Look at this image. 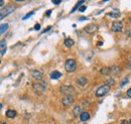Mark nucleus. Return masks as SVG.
Instances as JSON below:
<instances>
[{
    "mask_svg": "<svg viewBox=\"0 0 131 124\" xmlns=\"http://www.w3.org/2000/svg\"><path fill=\"white\" fill-rule=\"evenodd\" d=\"M15 9H16V6L13 5V4H9V5L5 6V7H3L0 10V20H2L3 18H5L7 15L11 14Z\"/></svg>",
    "mask_w": 131,
    "mask_h": 124,
    "instance_id": "nucleus-1",
    "label": "nucleus"
},
{
    "mask_svg": "<svg viewBox=\"0 0 131 124\" xmlns=\"http://www.w3.org/2000/svg\"><path fill=\"white\" fill-rule=\"evenodd\" d=\"M76 68H77V63H76L75 60H73V59H69V60L66 61L65 69L68 73H73V72H75Z\"/></svg>",
    "mask_w": 131,
    "mask_h": 124,
    "instance_id": "nucleus-2",
    "label": "nucleus"
},
{
    "mask_svg": "<svg viewBox=\"0 0 131 124\" xmlns=\"http://www.w3.org/2000/svg\"><path fill=\"white\" fill-rule=\"evenodd\" d=\"M110 90H111V86L104 84V85H102L101 87H99L98 90L96 91V96H97V97H103V96H105L106 94L108 93Z\"/></svg>",
    "mask_w": 131,
    "mask_h": 124,
    "instance_id": "nucleus-3",
    "label": "nucleus"
},
{
    "mask_svg": "<svg viewBox=\"0 0 131 124\" xmlns=\"http://www.w3.org/2000/svg\"><path fill=\"white\" fill-rule=\"evenodd\" d=\"M61 92L63 94H65L66 96H73V94L76 93V90L72 86H62Z\"/></svg>",
    "mask_w": 131,
    "mask_h": 124,
    "instance_id": "nucleus-4",
    "label": "nucleus"
},
{
    "mask_svg": "<svg viewBox=\"0 0 131 124\" xmlns=\"http://www.w3.org/2000/svg\"><path fill=\"white\" fill-rule=\"evenodd\" d=\"M111 29L114 32H121L123 29V23L121 21H114L111 25Z\"/></svg>",
    "mask_w": 131,
    "mask_h": 124,
    "instance_id": "nucleus-5",
    "label": "nucleus"
},
{
    "mask_svg": "<svg viewBox=\"0 0 131 124\" xmlns=\"http://www.w3.org/2000/svg\"><path fill=\"white\" fill-rule=\"evenodd\" d=\"M33 89L37 93H42L46 91L47 88H46V85L42 83H35V84H33Z\"/></svg>",
    "mask_w": 131,
    "mask_h": 124,
    "instance_id": "nucleus-6",
    "label": "nucleus"
},
{
    "mask_svg": "<svg viewBox=\"0 0 131 124\" xmlns=\"http://www.w3.org/2000/svg\"><path fill=\"white\" fill-rule=\"evenodd\" d=\"M62 103H63V105L65 107H70L74 103V97L73 96H65L63 101H62Z\"/></svg>",
    "mask_w": 131,
    "mask_h": 124,
    "instance_id": "nucleus-7",
    "label": "nucleus"
},
{
    "mask_svg": "<svg viewBox=\"0 0 131 124\" xmlns=\"http://www.w3.org/2000/svg\"><path fill=\"white\" fill-rule=\"evenodd\" d=\"M98 29V26L96 25V24H88L85 28H84V30L86 31L87 33H89V34H91V33H94L95 31Z\"/></svg>",
    "mask_w": 131,
    "mask_h": 124,
    "instance_id": "nucleus-8",
    "label": "nucleus"
},
{
    "mask_svg": "<svg viewBox=\"0 0 131 124\" xmlns=\"http://www.w3.org/2000/svg\"><path fill=\"white\" fill-rule=\"evenodd\" d=\"M31 77L34 80H36V81H41L43 76H42V73L41 72H39L37 70H33L32 72H31Z\"/></svg>",
    "mask_w": 131,
    "mask_h": 124,
    "instance_id": "nucleus-9",
    "label": "nucleus"
},
{
    "mask_svg": "<svg viewBox=\"0 0 131 124\" xmlns=\"http://www.w3.org/2000/svg\"><path fill=\"white\" fill-rule=\"evenodd\" d=\"M120 72H121V69L119 67L113 66L110 68V75H118V74H120Z\"/></svg>",
    "mask_w": 131,
    "mask_h": 124,
    "instance_id": "nucleus-10",
    "label": "nucleus"
},
{
    "mask_svg": "<svg viewBox=\"0 0 131 124\" xmlns=\"http://www.w3.org/2000/svg\"><path fill=\"white\" fill-rule=\"evenodd\" d=\"M80 119H81L82 121H87V120H89V119H90V114H89L88 112H86V111L81 112V114H80Z\"/></svg>",
    "mask_w": 131,
    "mask_h": 124,
    "instance_id": "nucleus-11",
    "label": "nucleus"
},
{
    "mask_svg": "<svg viewBox=\"0 0 131 124\" xmlns=\"http://www.w3.org/2000/svg\"><path fill=\"white\" fill-rule=\"evenodd\" d=\"M87 82H88V79L86 77H80L78 78V80H77V84L80 85V86H82V87L87 84Z\"/></svg>",
    "mask_w": 131,
    "mask_h": 124,
    "instance_id": "nucleus-12",
    "label": "nucleus"
},
{
    "mask_svg": "<svg viewBox=\"0 0 131 124\" xmlns=\"http://www.w3.org/2000/svg\"><path fill=\"white\" fill-rule=\"evenodd\" d=\"M61 77H62V73H60L59 71H53L50 74V79H52V80H58Z\"/></svg>",
    "mask_w": 131,
    "mask_h": 124,
    "instance_id": "nucleus-13",
    "label": "nucleus"
},
{
    "mask_svg": "<svg viewBox=\"0 0 131 124\" xmlns=\"http://www.w3.org/2000/svg\"><path fill=\"white\" fill-rule=\"evenodd\" d=\"M6 42L5 40H1L0 42V54L1 55H4L5 51H6Z\"/></svg>",
    "mask_w": 131,
    "mask_h": 124,
    "instance_id": "nucleus-14",
    "label": "nucleus"
},
{
    "mask_svg": "<svg viewBox=\"0 0 131 124\" xmlns=\"http://www.w3.org/2000/svg\"><path fill=\"white\" fill-rule=\"evenodd\" d=\"M16 116V111L15 110H12V109H9L6 111V117L8 118H14Z\"/></svg>",
    "mask_w": 131,
    "mask_h": 124,
    "instance_id": "nucleus-15",
    "label": "nucleus"
},
{
    "mask_svg": "<svg viewBox=\"0 0 131 124\" xmlns=\"http://www.w3.org/2000/svg\"><path fill=\"white\" fill-rule=\"evenodd\" d=\"M64 44H65L66 47H71L74 46V44H75V42L72 39V38H66L65 42H64Z\"/></svg>",
    "mask_w": 131,
    "mask_h": 124,
    "instance_id": "nucleus-16",
    "label": "nucleus"
},
{
    "mask_svg": "<svg viewBox=\"0 0 131 124\" xmlns=\"http://www.w3.org/2000/svg\"><path fill=\"white\" fill-rule=\"evenodd\" d=\"M101 74L103 76H108L110 75V68H107V67H104L101 69Z\"/></svg>",
    "mask_w": 131,
    "mask_h": 124,
    "instance_id": "nucleus-17",
    "label": "nucleus"
},
{
    "mask_svg": "<svg viewBox=\"0 0 131 124\" xmlns=\"http://www.w3.org/2000/svg\"><path fill=\"white\" fill-rule=\"evenodd\" d=\"M8 27H9V25L7 24V23H4V24H1L0 25V35L2 34V33H4L5 31L8 29Z\"/></svg>",
    "mask_w": 131,
    "mask_h": 124,
    "instance_id": "nucleus-18",
    "label": "nucleus"
},
{
    "mask_svg": "<svg viewBox=\"0 0 131 124\" xmlns=\"http://www.w3.org/2000/svg\"><path fill=\"white\" fill-rule=\"evenodd\" d=\"M73 114H74V116H78L79 114H81V107L80 106H76L74 110H73Z\"/></svg>",
    "mask_w": 131,
    "mask_h": 124,
    "instance_id": "nucleus-19",
    "label": "nucleus"
},
{
    "mask_svg": "<svg viewBox=\"0 0 131 124\" xmlns=\"http://www.w3.org/2000/svg\"><path fill=\"white\" fill-rule=\"evenodd\" d=\"M114 83H115L114 79H112V78H111V79H108V80H107V81L105 82V84H106V85H109V86H111V85H113Z\"/></svg>",
    "mask_w": 131,
    "mask_h": 124,
    "instance_id": "nucleus-20",
    "label": "nucleus"
},
{
    "mask_svg": "<svg viewBox=\"0 0 131 124\" xmlns=\"http://www.w3.org/2000/svg\"><path fill=\"white\" fill-rule=\"evenodd\" d=\"M108 15L111 16V17H114V18H117V17H120L121 14H120V13H112V12H111V13H109Z\"/></svg>",
    "mask_w": 131,
    "mask_h": 124,
    "instance_id": "nucleus-21",
    "label": "nucleus"
},
{
    "mask_svg": "<svg viewBox=\"0 0 131 124\" xmlns=\"http://www.w3.org/2000/svg\"><path fill=\"white\" fill-rule=\"evenodd\" d=\"M83 3H84V1H80V2H78V4H77V5H76V6H75V7L73 8V10H72V12H74V11H75L76 9H78V7H79V5H81V4H83Z\"/></svg>",
    "mask_w": 131,
    "mask_h": 124,
    "instance_id": "nucleus-22",
    "label": "nucleus"
},
{
    "mask_svg": "<svg viewBox=\"0 0 131 124\" xmlns=\"http://www.w3.org/2000/svg\"><path fill=\"white\" fill-rule=\"evenodd\" d=\"M33 13H34V12H33V11H31V12H29V13H27V14H26V15L24 16V17H23V20H25V19H27V18H29V17H30V16L32 15Z\"/></svg>",
    "mask_w": 131,
    "mask_h": 124,
    "instance_id": "nucleus-23",
    "label": "nucleus"
},
{
    "mask_svg": "<svg viewBox=\"0 0 131 124\" xmlns=\"http://www.w3.org/2000/svg\"><path fill=\"white\" fill-rule=\"evenodd\" d=\"M126 83H128V78H124V80L122 81V83H121V87H123Z\"/></svg>",
    "mask_w": 131,
    "mask_h": 124,
    "instance_id": "nucleus-24",
    "label": "nucleus"
},
{
    "mask_svg": "<svg viewBox=\"0 0 131 124\" xmlns=\"http://www.w3.org/2000/svg\"><path fill=\"white\" fill-rule=\"evenodd\" d=\"M34 29H35V30H39V29H40V25H39L38 23L35 24V25H34Z\"/></svg>",
    "mask_w": 131,
    "mask_h": 124,
    "instance_id": "nucleus-25",
    "label": "nucleus"
},
{
    "mask_svg": "<svg viewBox=\"0 0 131 124\" xmlns=\"http://www.w3.org/2000/svg\"><path fill=\"white\" fill-rule=\"evenodd\" d=\"M86 8H87V6H84V5H83L82 7H80V9H79V10H80L81 12H84V11L86 10Z\"/></svg>",
    "mask_w": 131,
    "mask_h": 124,
    "instance_id": "nucleus-26",
    "label": "nucleus"
},
{
    "mask_svg": "<svg viewBox=\"0 0 131 124\" xmlns=\"http://www.w3.org/2000/svg\"><path fill=\"white\" fill-rule=\"evenodd\" d=\"M126 95H127V97H129V98H131V88L127 91V93H126Z\"/></svg>",
    "mask_w": 131,
    "mask_h": 124,
    "instance_id": "nucleus-27",
    "label": "nucleus"
},
{
    "mask_svg": "<svg viewBox=\"0 0 131 124\" xmlns=\"http://www.w3.org/2000/svg\"><path fill=\"white\" fill-rule=\"evenodd\" d=\"M50 28H51V27H50V26H49V27H48V28H46V29H45V30L42 31V33H45V32H47V31H49V29H50Z\"/></svg>",
    "mask_w": 131,
    "mask_h": 124,
    "instance_id": "nucleus-28",
    "label": "nucleus"
},
{
    "mask_svg": "<svg viewBox=\"0 0 131 124\" xmlns=\"http://www.w3.org/2000/svg\"><path fill=\"white\" fill-rule=\"evenodd\" d=\"M50 13H51V10H49V11H47L46 15H47V16H49V15H50Z\"/></svg>",
    "mask_w": 131,
    "mask_h": 124,
    "instance_id": "nucleus-29",
    "label": "nucleus"
},
{
    "mask_svg": "<svg viewBox=\"0 0 131 124\" xmlns=\"http://www.w3.org/2000/svg\"><path fill=\"white\" fill-rule=\"evenodd\" d=\"M52 3H53V4H60L61 1H52Z\"/></svg>",
    "mask_w": 131,
    "mask_h": 124,
    "instance_id": "nucleus-30",
    "label": "nucleus"
},
{
    "mask_svg": "<svg viewBox=\"0 0 131 124\" xmlns=\"http://www.w3.org/2000/svg\"><path fill=\"white\" fill-rule=\"evenodd\" d=\"M3 5H4V1L0 0V7H1V6H3Z\"/></svg>",
    "mask_w": 131,
    "mask_h": 124,
    "instance_id": "nucleus-31",
    "label": "nucleus"
},
{
    "mask_svg": "<svg viewBox=\"0 0 131 124\" xmlns=\"http://www.w3.org/2000/svg\"><path fill=\"white\" fill-rule=\"evenodd\" d=\"M120 124H128V122H127V121H122Z\"/></svg>",
    "mask_w": 131,
    "mask_h": 124,
    "instance_id": "nucleus-32",
    "label": "nucleus"
},
{
    "mask_svg": "<svg viewBox=\"0 0 131 124\" xmlns=\"http://www.w3.org/2000/svg\"><path fill=\"white\" fill-rule=\"evenodd\" d=\"M1 108H2V104L0 103V110H1Z\"/></svg>",
    "mask_w": 131,
    "mask_h": 124,
    "instance_id": "nucleus-33",
    "label": "nucleus"
},
{
    "mask_svg": "<svg viewBox=\"0 0 131 124\" xmlns=\"http://www.w3.org/2000/svg\"><path fill=\"white\" fill-rule=\"evenodd\" d=\"M2 124H8V123H6V122H4V123H2Z\"/></svg>",
    "mask_w": 131,
    "mask_h": 124,
    "instance_id": "nucleus-34",
    "label": "nucleus"
},
{
    "mask_svg": "<svg viewBox=\"0 0 131 124\" xmlns=\"http://www.w3.org/2000/svg\"><path fill=\"white\" fill-rule=\"evenodd\" d=\"M129 21H130V23H131V17H130V19H129Z\"/></svg>",
    "mask_w": 131,
    "mask_h": 124,
    "instance_id": "nucleus-35",
    "label": "nucleus"
},
{
    "mask_svg": "<svg viewBox=\"0 0 131 124\" xmlns=\"http://www.w3.org/2000/svg\"><path fill=\"white\" fill-rule=\"evenodd\" d=\"M130 124H131V119H130Z\"/></svg>",
    "mask_w": 131,
    "mask_h": 124,
    "instance_id": "nucleus-36",
    "label": "nucleus"
},
{
    "mask_svg": "<svg viewBox=\"0 0 131 124\" xmlns=\"http://www.w3.org/2000/svg\"><path fill=\"white\" fill-rule=\"evenodd\" d=\"M0 63H1V61H0Z\"/></svg>",
    "mask_w": 131,
    "mask_h": 124,
    "instance_id": "nucleus-37",
    "label": "nucleus"
}]
</instances>
